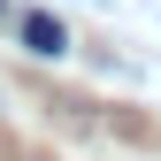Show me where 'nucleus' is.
Here are the masks:
<instances>
[{
  "label": "nucleus",
  "instance_id": "nucleus-1",
  "mask_svg": "<svg viewBox=\"0 0 161 161\" xmlns=\"http://www.w3.org/2000/svg\"><path fill=\"white\" fill-rule=\"evenodd\" d=\"M15 31H23V46L38 54V62H62V54H69V31H62V15H46V8L15 15Z\"/></svg>",
  "mask_w": 161,
  "mask_h": 161
},
{
  "label": "nucleus",
  "instance_id": "nucleus-2",
  "mask_svg": "<svg viewBox=\"0 0 161 161\" xmlns=\"http://www.w3.org/2000/svg\"><path fill=\"white\" fill-rule=\"evenodd\" d=\"M92 8H100V0H92Z\"/></svg>",
  "mask_w": 161,
  "mask_h": 161
}]
</instances>
